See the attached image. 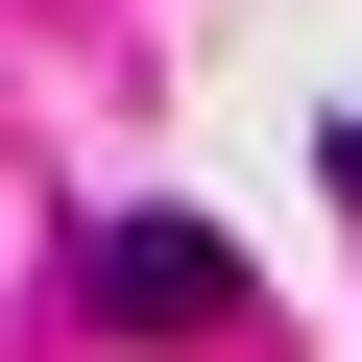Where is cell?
<instances>
[{"mask_svg":"<svg viewBox=\"0 0 362 362\" xmlns=\"http://www.w3.org/2000/svg\"><path fill=\"white\" fill-rule=\"evenodd\" d=\"M73 290H97L121 338H218V314H242V242H218V218H97Z\"/></svg>","mask_w":362,"mask_h":362,"instance_id":"1","label":"cell"},{"mask_svg":"<svg viewBox=\"0 0 362 362\" xmlns=\"http://www.w3.org/2000/svg\"><path fill=\"white\" fill-rule=\"evenodd\" d=\"M338 194H362V121H338Z\"/></svg>","mask_w":362,"mask_h":362,"instance_id":"2","label":"cell"}]
</instances>
